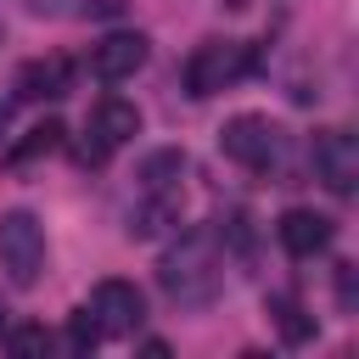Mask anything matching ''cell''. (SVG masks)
Here are the masks:
<instances>
[{
	"label": "cell",
	"instance_id": "4fadbf2b",
	"mask_svg": "<svg viewBox=\"0 0 359 359\" xmlns=\"http://www.w3.org/2000/svg\"><path fill=\"white\" fill-rule=\"evenodd\" d=\"M269 314H275V325H280L286 342H309V337H314V314H303V303H297L292 292H275V297H269Z\"/></svg>",
	"mask_w": 359,
	"mask_h": 359
},
{
	"label": "cell",
	"instance_id": "7a4b0ae2",
	"mask_svg": "<svg viewBox=\"0 0 359 359\" xmlns=\"http://www.w3.org/2000/svg\"><path fill=\"white\" fill-rule=\"evenodd\" d=\"M258 67L252 45H236V39H202L191 56H185V95L208 101L219 90H230L236 79H247Z\"/></svg>",
	"mask_w": 359,
	"mask_h": 359
},
{
	"label": "cell",
	"instance_id": "3957f363",
	"mask_svg": "<svg viewBox=\"0 0 359 359\" xmlns=\"http://www.w3.org/2000/svg\"><path fill=\"white\" fill-rule=\"evenodd\" d=\"M219 146H224L230 163H241V168H252V174H269V168L280 163V151H286V135H280V123H269L264 112H236V118L219 129Z\"/></svg>",
	"mask_w": 359,
	"mask_h": 359
},
{
	"label": "cell",
	"instance_id": "9a60e30c",
	"mask_svg": "<svg viewBox=\"0 0 359 359\" xmlns=\"http://www.w3.org/2000/svg\"><path fill=\"white\" fill-rule=\"evenodd\" d=\"M95 342H101V320H95L90 303H84V309L67 314V348H73V353H95Z\"/></svg>",
	"mask_w": 359,
	"mask_h": 359
},
{
	"label": "cell",
	"instance_id": "7c38bea8",
	"mask_svg": "<svg viewBox=\"0 0 359 359\" xmlns=\"http://www.w3.org/2000/svg\"><path fill=\"white\" fill-rule=\"evenodd\" d=\"M180 224V196H140V208L129 213V236L135 241H151L163 230Z\"/></svg>",
	"mask_w": 359,
	"mask_h": 359
},
{
	"label": "cell",
	"instance_id": "5b68a950",
	"mask_svg": "<svg viewBox=\"0 0 359 359\" xmlns=\"http://www.w3.org/2000/svg\"><path fill=\"white\" fill-rule=\"evenodd\" d=\"M90 140L79 146V163H107L118 146H129L135 135H140V107L135 101H123V95H101L95 107H90V129H84Z\"/></svg>",
	"mask_w": 359,
	"mask_h": 359
},
{
	"label": "cell",
	"instance_id": "277c9868",
	"mask_svg": "<svg viewBox=\"0 0 359 359\" xmlns=\"http://www.w3.org/2000/svg\"><path fill=\"white\" fill-rule=\"evenodd\" d=\"M0 269L11 286H34L45 275V230L28 208L0 213Z\"/></svg>",
	"mask_w": 359,
	"mask_h": 359
},
{
	"label": "cell",
	"instance_id": "6da1fadb",
	"mask_svg": "<svg viewBox=\"0 0 359 359\" xmlns=\"http://www.w3.org/2000/svg\"><path fill=\"white\" fill-rule=\"evenodd\" d=\"M219 280H224V269H219V247H213L208 230H191V236H185L174 252H163V264H157V286H163L180 309L213 303V297H219Z\"/></svg>",
	"mask_w": 359,
	"mask_h": 359
},
{
	"label": "cell",
	"instance_id": "30bf717a",
	"mask_svg": "<svg viewBox=\"0 0 359 359\" xmlns=\"http://www.w3.org/2000/svg\"><path fill=\"white\" fill-rule=\"evenodd\" d=\"M73 90V62L67 56H34L17 67V101H62Z\"/></svg>",
	"mask_w": 359,
	"mask_h": 359
},
{
	"label": "cell",
	"instance_id": "ba28073f",
	"mask_svg": "<svg viewBox=\"0 0 359 359\" xmlns=\"http://www.w3.org/2000/svg\"><path fill=\"white\" fill-rule=\"evenodd\" d=\"M146 56H151L146 34H135V28H118V34H107V39L90 50V73H95L101 84H123V79H135V73L146 67Z\"/></svg>",
	"mask_w": 359,
	"mask_h": 359
},
{
	"label": "cell",
	"instance_id": "8992f818",
	"mask_svg": "<svg viewBox=\"0 0 359 359\" xmlns=\"http://www.w3.org/2000/svg\"><path fill=\"white\" fill-rule=\"evenodd\" d=\"M314 174L331 196L359 191V140H353V129H320L314 135Z\"/></svg>",
	"mask_w": 359,
	"mask_h": 359
},
{
	"label": "cell",
	"instance_id": "5bb4252c",
	"mask_svg": "<svg viewBox=\"0 0 359 359\" xmlns=\"http://www.w3.org/2000/svg\"><path fill=\"white\" fill-rule=\"evenodd\" d=\"M62 140H67V129H62L56 118H45V123H39V129H28V140H17V146H11L6 157H11L17 168H22V163H34V157H50V151H56Z\"/></svg>",
	"mask_w": 359,
	"mask_h": 359
},
{
	"label": "cell",
	"instance_id": "ac0fdd59",
	"mask_svg": "<svg viewBox=\"0 0 359 359\" xmlns=\"http://www.w3.org/2000/svg\"><path fill=\"white\" fill-rule=\"evenodd\" d=\"M11 112H17V95H0V140H6V129H11Z\"/></svg>",
	"mask_w": 359,
	"mask_h": 359
},
{
	"label": "cell",
	"instance_id": "2e32d148",
	"mask_svg": "<svg viewBox=\"0 0 359 359\" xmlns=\"http://www.w3.org/2000/svg\"><path fill=\"white\" fill-rule=\"evenodd\" d=\"M6 348H11L17 359L45 353V348H50V331H45V325H11V331H6Z\"/></svg>",
	"mask_w": 359,
	"mask_h": 359
},
{
	"label": "cell",
	"instance_id": "8fae6325",
	"mask_svg": "<svg viewBox=\"0 0 359 359\" xmlns=\"http://www.w3.org/2000/svg\"><path fill=\"white\" fill-rule=\"evenodd\" d=\"M180 180H185V151L180 146H163L140 163V196H180Z\"/></svg>",
	"mask_w": 359,
	"mask_h": 359
},
{
	"label": "cell",
	"instance_id": "9c48e42d",
	"mask_svg": "<svg viewBox=\"0 0 359 359\" xmlns=\"http://www.w3.org/2000/svg\"><path fill=\"white\" fill-rule=\"evenodd\" d=\"M275 236H280V247H286L292 258H320V252L337 241V219H325V213H314V208H286V213L275 219Z\"/></svg>",
	"mask_w": 359,
	"mask_h": 359
},
{
	"label": "cell",
	"instance_id": "d6986e66",
	"mask_svg": "<svg viewBox=\"0 0 359 359\" xmlns=\"http://www.w3.org/2000/svg\"><path fill=\"white\" fill-rule=\"evenodd\" d=\"M0 331H6V303H0Z\"/></svg>",
	"mask_w": 359,
	"mask_h": 359
},
{
	"label": "cell",
	"instance_id": "e0dca14e",
	"mask_svg": "<svg viewBox=\"0 0 359 359\" xmlns=\"http://www.w3.org/2000/svg\"><path fill=\"white\" fill-rule=\"evenodd\" d=\"M337 309H342V314H353V309H359V269H353L348 258L337 264Z\"/></svg>",
	"mask_w": 359,
	"mask_h": 359
},
{
	"label": "cell",
	"instance_id": "52a82bcc",
	"mask_svg": "<svg viewBox=\"0 0 359 359\" xmlns=\"http://www.w3.org/2000/svg\"><path fill=\"white\" fill-rule=\"evenodd\" d=\"M90 314L101 320V337H135L146 325V297L135 280H101L90 297Z\"/></svg>",
	"mask_w": 359,
	"mask_h": 359
}]
</instances>
